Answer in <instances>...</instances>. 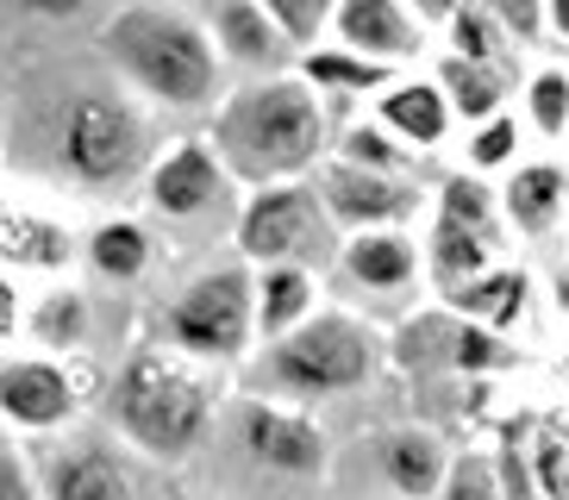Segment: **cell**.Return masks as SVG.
Masks as SVG:
<instances>
[{
	"instance_id": "obj_1",
	"label": "cell",
	"mask_w": 569,
	"mask_h": 500,
	"mask_svg": "<svg viewBox=\"0 0 569 500\" xmlns=\"http://www.w3.org/2000/svg\"><path fill=\"white\" fill-rule=\"evenodd\" d=\"M207 144L219 150L226 176L244 188H276V182H313L332 157V119L326 94L307 82L301 69L288 76H257L238 82L232 94L207 113Z\"/></svg>"
},
{
	"instance_id": "obj_2",
	"label": "cell",
	"mask_w": 569,
	"mask_h": 500,
	"mask_svg": "<svg viewBox=\"0 0 569 500\" xmlns=\"http://www.w3.org/2000/svg\"><path fill=\"white\" fill-rule=\"evenodd\" d=\"M101 50L119 82L163 113H213L226 88V57L201 13H182L169 0H132L101 26Z\"/></svg>"
},
{
	"instance_id": "obj_3",
	"label": "cell",
	"mask_w": 569,
	"mask_h": 500,
	"mask_svg": "<svg viewBox=\"0 0 569 500\" xmlns=\"http://www.w3.org/2000/svg\"><path fill=\"white\" fill-rule=\"evenodd\" d=\"M219 413V382L207 376V363L182 357L176 344H138L126 350V363L113 369L107 388V419L113 432L157 463H182L207 444Z\"/></svg>"
},
{
	"instance_id": "obj_4",
	"label": "cell",
	"mask_w": 569,
	"mask_h": 500,
	"mask_svg": "<svg viewBox=\"0 0 569 500\" xmlns=\"http://www.w3.org/2000/svg\"><path fill=\"white\" fill-rule=\"evenodd\" d=\"M382 369V338L376 326L345 307H319L307 326L257 350V394L269 400H332L376 382Z\"/></svg>"
},
{
	"instance_id": "obj_5",
	"label": "cell",
	"mask_w": 569,
	"mask_h": 500,
	"mask_svg": "<svg viewBox=\"0 0 569 500\" xmlns=\"http://www.w3.org/2000/svg\"><path fill=\"white\" fill-rule=\"evenodd\" d=\"M57 163L88 194L132 182L138 169L151 176V113L138 107L132 88H82V94H69L63 119H57Z\"/></svg>"
},
{
	"instance_id": "obj_6",
	"label": "cell",
	"mask_w": 569,
	"mask_h": 500,
	"mask_svg": "<svg viewBox=\"0 0 569 500\" xmlns=\"http://www.w3.org/2000/svg\"><path fill=\"white\" fill-rule=\"evenodd\" d=\"M163 344H176L194 363H238L257 344V269L238 263L201 269L163 307Z\"/></svg>"
},
{
	"instance_id": "obj_7",
	"label": "cell",
	"mask_w": 569,
	"mask_h": 500,
	"mask_svg": "<svg viewBox=\"0 0 569 500\" xmlns=\"http://www.w3.org/2000/svg\"><path fill=\"white\" fill-rule=\"evenodd\" d=\"M326 232H332V213L319 200L313 182H276V188H251V200L238 207V257L251 269L269 263H313L326 250Z\"/></svg>"
},
{
	"instance_id": "obj_8",
	"label": "cell",
	"mask_w": 569,
	"mask_h": 500,
	"mask_svg": "<svg viewBox=\"0 0 569 500\" xmlns=\"http://www.w3.org/2000/svg\"><path fill=\"white\" fill-rule=\"evenodd\" d=\"M326 213L345 238L351 232H413V219L426 213V188L401 182V176H376V169L338 163L326 157V169L313 176Z\"/></svg>"
},
{
	"instance_id": "obj_9",
	"label": "cell",
	"mask_w": 569,
	"mask_h": 500,
	"mask_svg": "<svg viewBox=\"0 0 569 500\" xmlns=\"http://www.w3.org/2000/svg\"><path fill=\"white\" fill-rule=\"evenodd\" d=\"M82 413V382L69 357H0V419L13 432H63Z\"/></svg>"
},
{
	"instance_id": "obj_10",
	"label": "cell",
	"mask_w": 569,
	"mask_h": 500,
	"mask_svg": "<svg viewBox=\"0 0 569 500\" xmlns=\"http://www.w3.org/2000/svg\"><path fill=\"white\" fill-rule=\"evenodd\" d=\"M238 438L276 476H307V482L326 476V432L301 407H282V400H269V394H244L238 400Z\"/></svg>"
},
{
	"instance_id": "obj_11",
	"label": "cell",
	"mask_w": 569,
	"mask_h": 500,
	"mask_svg": "<svg viewBox=\"0 0 569 500\" xmlns=\"http://www.w3.org/2000/svg\"><path fill=\"white\" fill-rule=\"evenodd\" d=\"M226 182L232 176H226V163L207 138H176V144L157 150L151 176H144V200H151L157 219L188 226V219H207L226 200Z\"/></svg>"
},
{
	"instance_id": "obj_12",
	"label": "cell",
	"mask_w": 569,
	"mask_h": 500,
	"mask_svg": "<svg viewBox=\"0 0 569 500\" xmlns=\"http://www.w3.org/2000/svg\"><path fill=\"white\" fill-rule=\"evenodd\" d=\"M326 44L363 50V57H376L388 69H407L432 50V32H426V19L407 0H338V19H332Z\"/></svg>"
},
{
	"instance_id": "obj_13",
	"label": "cell",
	"mask_w": 569,
	"mask_h": 500,
	"mask_svg": "<svg viewBox=\"0 0 569 500\" xmlns=\"http://www.w3.org/2000/svg\"><path fill=\"white\" fill-rule=\"evenodd\" d=\"M207 32H213L219 57L226 63L244 69V82L257 76H288V57H301V50L288 44V32L269 19L263 0H207Z\"/></svg>"
},
{
	"instance_id": "obj_14",
	"label": "cell",
	"mask_w": 569,
	"mask_h": 500,
	"mask_svg": "<svg viewBox=\"0 0 569 500\" xmlns=\"http://www.w3.org/2000/svg\"><path fill=\"white\" fill-rule=\"evenodd\" d=\"M338 276L357 294H407L426 276V244L413 232H351L338 244Z\"/></svg>"
},
{
	"instance_id": "obj_15",
	"label": "cell",
	"mask_w": 569,
	"mask_h": 500,
	"mask_svg": "<svg viewBox=\"0 0 569 500\" xmlns=\"http://www.w3.org/2000/svg\"><path fill=\"white\" fill-rule=\"evenodd\" d=\"M501 207L513 238H551L569 219V157H526L519 169H507Z\"/></svg>"
},
{
	"instance_id": "obj_16",
	"label": "cell",
	"mask_w": 569,
	"mask_h": 500,
	"mask_svg": "<svg viewBox=\"0 0 569 500\" xmlns=\"http://www.w3.org/2000/svg\"><path fill=\"white\" fill-rule=\"evenodd\" d=\"M507 250H513V238H501V232H476V226L432 219V232H426V276H432L438 300L469 288V282H482L488 269H501Z\"/></svg>"
},
{
	"instance_id": "obj_17",
	"label": "cell",
	"mask_w": 569,
	"mask_h": 500,
	"mask_svg": "<svg viewBox=\"0 0 569 500\" xmlns=\"http://www.w3.org/2000/svg\"><path fill=\"white\" fill-rule=\"evenodd\" d=\"M376 119H382L401 144H413L419 157H432V150L451 138L457 107H451V94L438 88V76H401V82L376 100Z\"/></svg>"
},
{
	"instance_id": "obj_18",
	"label": "cell",
	"mask_w": 569,
	"mask_h": 500,
	"mask_svg": "<svg viewBox=\"0 0 569 500\" xmlns=\"http://www.w3.org/2000/svg\"><path fill=\"white\" fill-rule=\"evenodd\" d=\"M438 88L451 94L457 119L463 126H482V119L507 113L526 88V69L519 63H469V57H451V50H438Z\"/></svg>"
},
{
	"instance_id": "obj_19",
	"label": "cell",
	"mask_w": 569,
	"mask_h": 500,
	"mask_svg": "<svg viewBox=\"0 0 569 500\" xmlns=\"http://www.w3.org/2000/svg\"><path fill=\"white\" fill-rule=\"evenodd\" d=\"M376 463H382L388 488L407 500H438V488H445V476H451V450H445V438L426 432V426H395V432L376 438Z\"/></svg>"
},
{
	"instance_id": "obj_20",
	"label": "cell",
	"mask_w": 569,
	"mask_h": 500,
	"mask_svg": "<svg viewBox=\"0 0 569 500\" xmlns=\"http://www.w3.org/2000/svg\"><path fill=\"white\" fill-rule=\"evenodd\" d=\"M44 500H138V488L107 444H69L44 463Z\"/></svg>"
},
{
	"instance_id": "obj_21",
	"label": "cell",
	"mask_w": 569,
	"mask_h": 500,
	"mask_svg": "<svg viewBox=\"0 0 569 500\" xmlns=\"http://www.w3.org/2000/svg\"><path fill=\"white\" fill-rule=\"evenodd\" d=\"M319 313V269L313 263H269L257 269V350L288 338Z\"/></svg>"
},
{
	"instance_id": "obj_22",
	"label": "cell",
	"mask_w": 569,
	"mask_h": 500,
	"mask_svg": "<svg viewBox=\"0 0 569 500\" xmlns=\"http://www.w3.org/2000/svg\"><path fill=\"white\" fill-rule=\"evenodd\" d=\"M526 307H532V276L519 263H501L488 269L482 282L457 288V294H445V313L469 319V326H488V332H513L519 319H526Z\"/></svg>"
},
{
	"instance_id": "obj_23",
	"label": "cell",
	"mask_w": 569,
	"mask_h": 500,
	"mask_svg": "<svg viewBox=\"0 0 569 500\" xmlns=\"http://www.w3.org/2000/svg\"><path fill=\"white\" fill-rule=\"evenodd\" d=\"M295 69H301L326 100H369V94L382 100L388 88L401 82V69H388V63H376V57H363V50H345V44L307 50Z\"/></svg>"
},
{
	"instance_id": "obj_24",
	"label": "cell",
	"mask_w": 569,
	"mask_h": 500,
	"mask_svg": "<svg viewBox=\"0 0 569 500\" xmlns=\"http://www.w3.org/2000/svg\"><path fill=\"white\" fill-rule=\"evenodd\" d=\"M0 263H26V269H44V276H63L76 263V238L63 226H51L44 213L0 207Z\"/></svg>"
},
{
	"instance_id": "obj_25",
	"label": "cell",
	"mask_w": 569,
	"mask_h": 500,
	"mask_svg": "<svg viewBox=\"0 0 569 500\" xmlns=\"http://www.w3.org/2000/svg\"><path fill=\"white\" fill-rule=\"evenodd\" d=\"M82 257H88L94 276H107V282H138V276H151V263H157V238H151V226H138V219H101V226L82 238Z\"/></svg>"
},
{
	"instance_id": "obj_26",
	"label": "cell",
	"mask_w": 569,
	"mask_h": 500,
	"mask_svg": "<svg viewBox=\"0 0 569 500\" xmlns=\"http://www.w3.org/2000/svg\"><path fill=\"white\" fill-rule=\"evenodd\" d=\"M332 144H338L332 150L338 163L376 169V176H401V182H419V176H426V157H419L413 144H401L382 119H351V126H338Z\"/></svg>"
},
{
	"instance_id": "obj_27",
	"label": "cell",
	"mask_w": 569,
	"mask_h": 500,
	"mask_svg": "<svg viewBox=\"0 0 569 500\" xmlns=\"http://www.w3.org/2000/svg\"><path fill=\"white\" fill-rule=\"evenodd\" d=\"M432 219H451V226H476V232H501L513 238L507 226V207H501V188L476 176V169H451L432 194Z\"/></svg>"
},
{
	"instance_id": "obj_28",
	"label": "cell",
	"mask_w": 569,
	"mask_h": 500,
	"mask_svg": "<svg viewBox=\"0 0 569 500\" xmlns=\"http://www.w3.org/2000/svg\"><path fill=\"white\" fill-rule=\"evenodd\" d=\"M88 294L82 288H51L44 300H32V313H26V338H32L44 357H69V350H82L88 338Z\"/></svg>"
},
{
	"instance_id": "obj_29",
	"label": "cell",
	"mask_w": 569,
	"mask_h": 500,
	"mask_svg": "<svg viewBox=\"0 0 569 500\" xmlns=\"http://www.w3.org/2000/svg\"><path fill=\"white\" fill-rule=\"evenodd\" d=\"M519 119H526V132L545 138V144L569 138V69L563 63L526 69V88H519Z\"/></svg>"
},
{
	"instance_id": "obj_30",
	"label": "cell",
	"mask_w": 569,
	"mask_h": 500,
	"mask_svg": "<svg viewBox=\"0 0 569 500\" xmlns=\"http://www.w3.org/2000/svg\"><path fill=\"white\" fill-rule=\"evenodd\" d=\"M526 119L507 107V113L482 119V126H469L463 138V169H476V176H507V169H519L526 157Z\"/></svg>"
},
{
	"instance_id": "obj_31",
	"label": "cell",
	"mask_w": 569,
	"mask_h": 500,
	"mask_svg": "<svg viewBox=\"0 0 569 500\" xmlns=\"http://www.w3.org/2000/svg\"><path fill=\"white\" fill-rule=\"evenodd\" d=\"M445 50H451V57H469V63H519V44L507 38V26L488 13L482 0H476V7H463V13L451 19Z\"/></svg>"
},
{
	"instance_id": "obj_32",
	"label": "cell",
	"mask_w": 569,
	"mask_h": 500,
	"mask_svg": "<svg viewBox=\"0 0 569 500\" xmlns=\"http://www.w3.org/2000/svg\"><path fill=\"white\" fill-rule=\"evenodd\" d=\"M445 350H451V369H463V376H501L513 363V344L501 332H488V326H469V319L451 326Z\"/></svg>"
},
{
	"instance_id": "obj_33",
	"label": "cell",
	"mask_w": 569,
	"mask_h": 500,
	"mask_svg": "<svg viewBox=\"0 0 569 500\" xmlns=\"http://www.w3.org/2000/svg\"><path fill=\"white\" fill-rule=\"evenodd\" d=\"M269 19L288 32V44L301 50H319L326 38H332V19H338V0H263Z\"/></svg>"
},
{
	"instance_id": "obj_34",
	"label": "cell",
	"mask_w": 569,
	"mask_h": 500,
	"mask_svg": "<svg viewBox=\"0 0 569 500\" xmlns=\"http://www.w3.org/2000/svg\"><path fill=\"white\" fill-rule=\"evenodd\" d=\"M438 500H507L495 457L488 450H463L451 463V476H445V488H438Z\"/></svg>"
},
{
	"instance_id": "obj_35",
	"label": "cell",
	"mask_w": 569,
	"mask_h": 500,
	"mask_svg": "<svg viewBox=\"0 0 569 500\" xmlns=\"http://www.w3.org/2000/svg\"><path fill=\"white\" fill-rule=\"evenodd\" d=\"M0 500H44V482L32 476V463H26V450H19L7 419H0Z\"/></svg>"
},
{
	"instance_id": "obj_36",
	"label": "cell",
	"mask_w": 569,
	"mask_h": 500,
	"mask_svg": "<svg viewBox=\"0 0 569 500\" xmlns=\"http://www.w3.org/2000/svg\"><path fill=\"white\" fill-rule=\"evenodd\" d=\"M482 7L507 26L513 44H545V38H551V13H545V0H482Z\"/></svg>"
},
{
	"instance_id": "obj_37",
	"label": "cell",
	"mask_w": 569,
	"mask_h": 500,
	"mask_svg": "<svg viewBox=\"0 0 569 500\" xmlns=\"http://www.w3.org/2000/svg\"><path fill=\"white\" fill-rule=\"evenodd\" d=\"M495 469H501L507 500H538V494H545V488H532V476H526V450H519V444H507L501 457H495Z\"/></svg>"
},
{
	"instance_id": "obj_38",
	"label": "cell",
	"mask_w": 569,
	"mask_h": 500,
	"mask_svg": "<svg viewBox=\"0 0 569 500\" xmlns=\"http://www.w3.org/2000/svg\"><path fill=\"white\" fill-rule=\"evenodd\" d=\"M419 19H426V32H451V19L463 13V7H476V0H407Z\"/></svg>"
},
{
	"instance_id": "obj_39",
	"label": "cell",
	"mask_w": 569,
	"mask_h": 500,
	"mask_svg": "<svg viewBox=\"0 0 569 500\" xmlns=\"http://www.w3.org/2000/svg\"><path fill=\"white\" fill-rule=\"evenodd\" d=\"M0 332L13 338V332H26V313H19V288L0 276Z\"/></svg>"
},
{
	"instance_id": "obj_40",
	"label": "cell",
	"mask_w": 569,
	"mask_h": 500,
	"mask_svg": "<svg viewBox=\"0 0 569 500\" xmlns=\"http://www.w3.org/2000/svg\"><path fill=\"white\" fill-rule=\"evenodd\" d=\"M32 19H76V13H88V0H19Z\"/></svg>"
},
{
	"instance_id": "obj_41",
	"label": "cell",
	"mask_w": 569,
	"mask_h": 500,
	"mask_svg": "<svg viewBox=\"0 0 569 500\" xmlns=\"http://www.w3.org/2000/svg\"><path fill=\"white\" fill-rule=\"evenodd\" d=\"M545 13H551V38L569 50V0H545Z\"/></svg>"
},
{
	"instance_id": "obj_42",
	"label": "cell",
	"mask_w": 569,
	"mask_h": 500,
	"mask_svg": "<svg viewBox=\"0 0 569 500\" xmlns=\"http://www.w3.org/2000/svg\"><path fill=\"white\" fill-rule=\"evenodd\" d=\"M551 307L569 319V263H557V269H551Z\"/></svg>"
},
{
	"instance_id": "obj_43",
	"label": "cell",
	"mask_w": 569,
	"mask_h": 500,
	"mask_svg": "<svg viewBox=\"0 0 569 500\" xmlns=\"http://www.w3.org/2000/svg\"><path fill=\"white\" fill-rule=\"evenodd\" d=\"M0 138H7V100H0Z\"/></svg>"
},
{
	"instance_id": "obj_44",
	"label": "cell",
	"mask_w": 569,
	"mask_h": 500,
	"mask_svg": "<svg viewBox=\"0 0 569 500\" xmlns=\"http://www.w3.org/2000/svg\"><path fill=\"white\" fill-rule=\"evenodd\" d=\"M201 500H213V494H201Z\"/></svg>"
}]
</instances>
